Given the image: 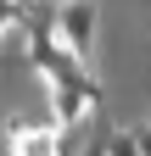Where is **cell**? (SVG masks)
<instances>
[{
	"mask_svg": "<svg viewBox=\"0 0 151 156\" xmlns=\"http://www.w3.org/2000/svg\"><path fill=\"white\" fill-rule=\"evenodd\" d=\"M28 67L45 78V89L50 84H84V62L62 45V34H28Z\"/></svg>",
	"mask_w": 151,
	"mask_h": 156,
	"instance_id": "6da1fadb",
	"label": "cell"
},
{
	"mask_svg": "<svg viewBox=\"0 0 151 156\" xmlns=\"http://www.w3.org/2000/svg\"><path fill=\"white\" fill-rule=\"evenodd\" d=\"M56 34H62V45L79 56V62H90V56H95V34H101L95 0H67V6L56 11Z\"/></svg>",
	"mask_w": 151,
	"mask_h": 156,
	"instance_id": "7a4b0ae2",
	"label": "cell"
},
{
	"mask_svg": "<svg viewBox=\"0 0 151 156\" xmlns=\"http://www.w3.org/2000/svg\"><path fill=\"white\" fill-rule=\"evenodd\" d=\"M56 0H17V28L23 34H56Z\"/></svg>",
	"mask_w": 151,
	"mask_h": 156,
	"instance_id": "3957f363",
	"label": "cell"
},
{
	"mask_svg": "<svg viewBox=\"0 0 151 156\" xmlns=\"http://www.w3.org/2000/svg\"><path fill=\"white\" fill-rule=\"evenodd\" d=\"M106 156H140V145H134V128H118V134H106Z\"/></svg>",
	"mask_w": 151,
	"mask_h": 156,
	"instance_id": "277c9868",
	"label": "cell"
},
{
	"mask_svg": "<svg viewBox=\"0 0 151 156\" xmlns=\"http://www.w3.org/2000/svg\"><path fill=\"white\" fill-rule=\"evenodd\" d=\"M17 28V0H0V39Z\"/></svg>",
	"mask_w": 151,
	"mask_h": 156,
	"instance_id": "5b68a950",
	"label": "cell"
},
{
	"mask_svg": "<svg viewBox=\"0 0 151 156\" xmlns=\"http://www.w3.org/2000/svg\"><path fill=\"white\" fill-rule=\"evenodd\" d=\"M134 145H140V156H151V128H134Z\"/></svg>",
	"mask_w": 151,
	"mask_h": 156,
	"instance_id": "8992f818",
	"label": "cell"
},
{
	"mask_svg": "<svg viewBox=\"0 0 151 156\" xmlns=\"http://www.w3.org/2000/svg\"><path fill=\"white\" fill-rule=\"evenodd\" d=\"M56 6H67V0H56Z\"/></svg>",
	"mask_w": 151,
	"mask_h": 156,
	"instance_id": "52a82bcc",
	"label": "cell"
}]
</instances>
